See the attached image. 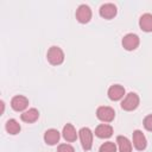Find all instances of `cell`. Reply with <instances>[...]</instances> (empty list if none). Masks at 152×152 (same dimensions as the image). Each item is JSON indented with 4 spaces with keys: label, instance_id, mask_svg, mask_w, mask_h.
<instances>
[{
    "label": "cell",
    "instance_id": "6da1fadb",
    "mask_svg": "<svg viewBox=\"0 0 152 152\" xmlns=\"http://www.w3.org/2000/svg\"><path fill=\"white\" fill-rule=\"evenodd\" d=\"M46 58H48V61H49L50 64H52V65H59L64 61V52H63V50L59 46H55L53 45V46H51L48 50Z\"/></svg>",
    "mask_w": 152,
    "mask_h": 152
},
{
    "label": "cell",
    "instance_id": "7a4b0ae2",
    "mask_svg": "<svg viewBox=\"0 0 152 152\" xmlns=\"http://www.w3.org/2000/svg\"><path fill=\"white\" fill-rule=\"evenodd\" d=\"M139 96L135 93H128L121 101V108L127 112L134 110L139 106Z\"/></svg>",
    "mask_w": 152,
    "mask_h": 152
},
{
    "label": "cell",
    "instance_id": "3957f363",
    "mask_svg": "<svg viewBox=\"0 0 152 152\" xmlns=\"http://www.w3.org/2000/svg\"><path fill=\"white\" fill-rule=\"evenodd\" d=\"M78 137H80L81 145H82L83 150H86V151L90 150L93 146V132L90 131V128L82 127L78 131Z\"/></svg>",
    "mask_w": 152,
    "mask_h": 152
},
{
    "label": "cell",
    "instance_id": "277c9868",
    "mask_svg": "<svg viewBox=\"0 0 152 152\" xmlns=\"http://www.w3.org/2000/svg\"><path fill=\"white\" fill-rule=\"evenodd\" d=\"M96 116H97L99 120H101L103 122H110L115 118V112H114V109L112 107L101 106L96 110Z\"/></svg>",
    "mask_w": 152,
    "mask_h": 152
},
{
    "label": "cell",
    "instance_id": "5b68a950",
    "mask_svg": "<svg viewBox=\"0 0 152 152\" xmlns=\"http://www.w3.org/2000/svg\"><path fill=\"white\" fill-rule=\"evenodd\" d=\"M121 43H122V46L127 51H133L139 46L140 39L135 33H127L126 36H124Z\"/></svg>",
    "mask_w": 152,
    "mask_h": 152
},
{
    "label": "cell",
    "instance_id": "8992f818",
    "mask_svg": "<svg viewBox=\"0 0 152 152\" xmlns=\"http://www.w3.org/2000/svg\"><path fill=\"white\" fill-rule=\"evenodd\" d=\"M76 19L81 24H86L91 19V10L88 5H80L76 10Z\"/></svg>",
    "mask_w": 152,
    "mask_h": 152
},
{
    "label": "cell",
    "instance_id": "52a82bcc",
    "mask_svg": "<svg viewBox=\"0 0 152 152\" xmlns=\"http://www.w3.org/2000/svg\"><path fill=\"white\" fill-rule=\"evenodd\" d=\"M146 145H147V141L144 133L140 129H135L133 132V146L138 151H142L146 148Z\"/></svg>",
    "mask_w": 152,
    "mask_h": 152
},
{
    "label": "cell",
    "instance_id": "ba28073f",
    "mask_svg": "<svg viewBox=\"0 0 152 152\" xmlns=\"http://www.w3.org/2000/svg\"><path fill=\"white\" fill-rule=\"evenodd\" d=\"M27 106H28V100H27V97H25L24 95H15V96L11 100V107H12L15 112H21V110H24Z\"/></svg>",
    "mask_w": 152,
    "mask_h": 152
},
{
    "label": "cell",
    "instance_id": "9c48e42d",
    "mask_svg": "<svg viewBox=\"0 0 152 152\" xmlns=\"http://www.w3.org/2000/svg\"><path fill=\"white\" fill-rule=\"evenodd\" d=\"M100 15L104 19H112L116 15V6L114 4H110V2H107V4H103L100 10Z\"/></svg>",
    "mask_w": 152,
    "mask_h": 152
},
{
    "label": "cell",
    "instance_id": "30bf717a",
    "mask_svg": "<svg viewBox=\"0 0 152 152\" xmlns=\"http://www.w3.org/2000/svg\"><path fill=\"white\" fill-rule=\"evenodd\" d=\"M125 95V88L120 84H113L108 89V97L112 101H119Z\"/></svg>",
    "mask_w": 152,
    "mask_h": 152
},
{
    "label": "cell",
    "instance_id": "8fae6325",
    "mask_svg": "<svg viewBox=\"0 0 152 152\" xmlns=\"http://www.w3.org/2000/svg\"><path fill=\"white\" fill-rule=\"evenodd\" d=\"M112 134H113V127H112L110 125L101 124V125H99V126L95 128V135H96L97 138L106 139V138L112 137Z\"/></svg>",
    "mask_w": 152,
    "mask_h": 152
},
{
    "label": "cell",
    "instance_id": "7c38bea8",
    "mask_svg": "<svg viewBox=\"0 0 152 152\" xmlns=\"http://www.w3.org/2000/svg\"><path fill=\"white\" fill-rule=\"evenodd\" d=\"M62 134H63V138L69 141V142H72L77 139V133H76V129L75 127L71 125V124H66L64 127H63V131H62Z\"/></svg>",
    "mask_w": 152,
    "mask_h": 152
},
{
    "label": "cell",
    "instance_id": "4fadbf2b",
    "mask_svg": "<svg viewBox=\"0 0 152 152\" xmlns=\"http://www.w3.org/2000/svg\"><path fill=\"white\" fill-rule=\"evenodd\" d=\"M59 132L55 128H50L44 133V140L48 145H56L59 140Z\"/></svg>",
    "mask_w": 152,
    "mask_h": 152
},
{
    "label": "cell",
    "instance_id": "5bb4252c",
    "mask_svg": "<svg viewBox=\"0 0 152 152\" xmlns=\"http://www.w3.org/2000/svg\"><path fill=\"white\" fill-rule=\"evenodd\" d=\"M139 26L145 32H152V14L144 13L139 19Z\"/></svg>",
    "mask_w": 152,
    "mask_h": 152
},
{
    "label": "cell",
    "instance_id": "9a60e30c",
    "mask_svg": "<svg viewBox=\"0 0 152 152\" xmlns=\"http://www.w3.org/2000/svg\"><path fill=\"white\" fill-rule=\"evenodd\" d=\"M20 118H21L23 121H25V122H27V124H31V122H34V121L38 120V118H39V112H38V109H36V108H30V109L25 110V112L20 115Z\"/></svg>",
    "mask_w": 152,
    "mask_h": 152
},
{
    "label": "cell",
    "instance_id": "2e32d148",
    "mask_svg": "<svg viewBox=\"0 0 152 152\" xmlns=\"http://www.w3.org/2000/svg\"><path fill=\"white\" fill-rule=\"evenodd\" d=\"M116 144L120 152H132V142L128 140L127 137L119 135L116 138Z\"/></svg>",
    "mask_w": 152,
    "mask_h": 152
},
{
    "label": "cell",
    "instance_id": "e0dca14e",
    "mask_svg": "<svg viewBox=\"0 0 152 152\" xmlns=\"http://www.w3.org/2000/svg\"><path fill=\"white\" fill-rule=\"evenodd\" d=\"M5 128H6L7 133L14 135V134H18L20 132L21 127H20V124L15 119H10V120H7V122L5 125Z\"/></svg>",
    "mask_w": 152,
    "mask_h": 152
},
{
    "label": "cell",
    "instance_id": "ac0fdd59",
    "mask_svg": "<svg viewBox=\"0 0 152 152\" xmlns=\"http://www.w3.org/2000/svg\"><path fill=\"white\" fill-rule=\"evenodd\" d=\"M99 152H116V145L113 141H106L100 146Z\"/></svg>",
    "mask_w": 152,
    "mask_h": 152
},
{
    "label": "cell",
    "instance_id": "d6986e66",
    "mask_svg": "<svg viewBox=\"0 0 152 152\" xmlns=\"http://www.w3.org/2000/svg\"><path fill=\"white\" fill-rule=\"evenodd\" d=\"M57 152H75V150L70 144H61L57 148Z\"/></svg>",
    "mask_w": 152,
    "mask_h": 152
},
{
    "label": "cell",
    "instance_id": "ffe728a7",
    "mask_svg": "<svg viewBox=\"0 0 152 152\" xmlns=\"http://www.w3.org/2000/svg\"><path fill=\"white\" fill-rule=\"evenodd\" d=\"M144 127H145L147 131L152 132V114L147 115V116L144 119Z\"/></svg>",
    "mask_w": 152,
    "mask_h": 152
}]
</instances>
